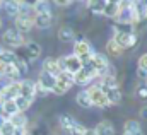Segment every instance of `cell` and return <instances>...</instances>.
Wrapping results in <instances>:
<instances>
[{"instance_id":"obj_1","label":"cell","mask_w":147,"mask_h":135,"mask_svg":"<svg viewBox=\"0 0 147 135\" xmlns=\"http://www.w3.org/2000/svg\"><path fill=\"white\" fill-rule=\"evenodd\" d=\"M72 86H74V74L62 70V72L57 75V82H55L51 92H55L57 96H62V94H65Z\"/></svg>"},{"instance_id":"obj_2","label":"cell","mask_w":147,"mask_h":135,"mask_svg":"<svg viewBox=\"0 0 147 135\" xmlns=\"http://www.w3.org/2000/svg\"><path fill=\"white\" fill-rule=\"evenodd\" d=\"M116 22L130 24V26L137 22L135 12H134V2H120V12L116 16Z\"/></svg>"},{"instance_id":"obj_3","label":"cell","mask_w":147,"mask_h":135,"mask_svg":"<svg viewBox=\"0 0 147 135\" xmlns=\"http://www.w3.org/2000/svg\"><path fill=\"white\" fill-rule=\"evenodd\" d=\"M87 63L92 67V70L96 72V75H99V77L106 75L108 70H110V62H108V58L103 53H92V57L89 58Z\"/></svg>"},{"instance_id":"obj_4","label":"cell","mask_w":147,"mask_h":135,"mask_svg":"<svg viewBox=\"0 0 147 135\" xmlns=\"http://www.w3.org/2000/svg\"><path fill=\"white\" fill-rule=\"evenodd\" d=\"M92 53H94V51H92L91 43L80 38V39L75 43V46H74V53L72 55H75L82 63H86V62H89V58L92 57Z\"/></svg>"},{"instance_id":"obj_5","label":"cell","mask_w":147,"mask_h":135,"mask_svg":"<svg viewBox=\"0 0 147 135\" xmlns=\"http://www.w3.org/2000/svg\"><path fill=\"white\" fill-rule=\"evenodd\" d=\"M94 77H98L96 75V72L92 70V67L86 62V63H82V68L74 75V84H79V86H86V84H89Z\"/></svg>"},{"instance_id":"obj_6","label":"cell","mask_w":147,"mask_h":135,"mask_svg":"<svg viewBox=\"0 0 147 135\" xmlns=\"http://www.w3.org/2000/svg\"><path fill=\"white\" fill-rule=\"evenodd\" d=\"M55 82H57V77L55 75H50L46 72H41L39 77H38V82H36V94L38 92H41V94L51 92Z\"/></svg>"},{"instance_id":"obj_7","label":"cell","mask_w":147,"mask_h":135,"mask_svg":"<svg viewBox=\"0 0 147 135\" xmlns=\"http://www.w3.org/2000/svg\"><path fill=\"white\" fill-rule=\"evenodd\" d=\"M87 94H89V99L92 103V106H99V108H106L110 106V103L106 99V94L105 91L99 87V86H92L87 89Z\"/></svg>"},{"instance_id":"obj_8","label":"cell","mask_w":147,"mask_h":135,"mask_svg":"<svg viewBox=\"0 0 147 135\" xmlns=\"http://www.w3.org/2000/svg\"><path fill=\"white\" fill-rule=\"evenodd\" d=\"M19 96L26 98L28 101H34L36 98V82L31 79H24L19 82Z\"/></svg>"},{"instance_id":"obj_9","label":"cell","mask_w":147,"mask_h":135,"mask_svg":"<svg viewBox=\"0 0 147 135\" xmlns=\"http://www.w3.org/2000/svg\"><path fill=\"white\" fill-rule=\"evenodd\" d=\"M113 39H115V43L121 48V51L127 50V48H134L135 43H137L135 33H116V36H115Z\"/></svg>"},{"instance_id":"obj_10","label":"cell","mask_w":147,"mask_h":135,"mask_svg":"<svg viewBox=\"0 0 147 135\" xmlns=\"http://www.w3.org/2000/svg\"><path fill=\"white\" fill-rule=\"evenodd\" d=\"M2 39H3V43L7 45V46H12V48H19L21 45H22V34L17 33L16 29H7L3 36H2Z\"/></svg>"},{"instance_id":"obj_11","label":"cell","mask_w":147,"mask_h":135,"mask_svg":"<svg viewBox=\"0 0 147 135\" xmlns=\"http://www.w3.org/2000/svg\"><path fill=\"white\" fill-rule=\"evenodd\" d=\"M19 96V82H10L0 91V101H14Z\"/></svg>"},{"instance_id":"obj_12","label":"cell","mask_w":147,"mask_h":135,"mask_svg":"<svg viewBox=\"0 0 147 135\" xmlns=\"http://www.w3.org/2000/svg\"><path fill=\"white\" fill-rule=\"evenodd\" d=\"M33 19H34V17H29V16H17V17H16V31L21 33V34L31 31V28L34 26Z\"/></svg>"},{"instance_id":"obj_13","label":"cell","mask_w":147,"mask_h":135,"mask_svg":"<svg viewBox=\"0 0 147 135\" xmlns=\"http://www.w3.org/2000/svg\"><path fill=\"white\" fill-rule=\"evenodd\" d=\"M43 72H46V74H50V75H58L62 70L58 67V60L57 58H53V57H46L45 60H43Z\"/></svg>"},{"instance_id":"obj_14","label":"cell","mask_w":147,"mask_h":135,"mask_svg":"<svg viewBox=\"0 0 147 135\" xmlns=\"http://www.w3.org/2000/svg\"><path fill=\"white\" fill-rule=\"evenodd\" d=\"M33 22H34V26L39 28V29H46V28H50V26L53 24V16H51V12L36 14L34 19H33Z\"/></svg>"},{"instance_id":"obj_15","label":"cell","mask_w":147,"mask_h":135,"mask_svg":"<svg viewBox=\"0 0 147 135\" xmlns=\"http://www.w3.org/2000/svg\"><path fill=\"white\" fill-rule=\"evenodd\" d=\"M118 12H120V2H116V0H108V2H105L103 16H106V17H110V19H116Z\"/></svg>"},{"instance_id":"obj_16","label":"cell","mask_w":147,"mask_h":135,"mask_svg":"<svg viewBox=\"0 0 147 135\" xmlns=\"http://www.w3.org/2000/svg\"><path fill=\"white\" fill-rule=\"evenodd\" d=\"M7 120L10 122V125H12V127H14L16 130L26 128V125H28V118H26V115H24V113H16V115L9 116Z\"/></svg>"},{"instance_id":"obj_17","label":"cell","mask_w":147,"mask_h":135,"mask_svg":"<svg viewBox=\"0 0 147 135\" xmlns=\"http://www.w3.org/2000/svg\"><path fill=\"white\" fill-rule=\"evenodd\" d=\"M94 132H96V135H115V127L110 120H103L96 125Z\"/></svg>"},{"instance_id":"obj_18","label":"cell","mask_w":147,"mask_h":135,"mask_svg":"<svg viewBox=\"0 0 147 135\" xmlns=\"http://www.w3.org/2000/svg\"><path fill=\"white\" fill-rule=\"evenodd\" d=\"M99 87H101L103 91H106V89H118V80H116V77H115L113 74H106V75L101 77Z\"/></svg>"},{"instance_id":"obj_19","label":"cell","mask_w":147,"mask_h":135,"mask_svg":"<svg viewBox=\"0 0 147 135\" xmlns=\"http://www.w3.org/2000/svg\"><path fill=\"white\" fill-rule=\"evenodd\" d=\"M24 50H26V55H28V58H29V60H36L38 57L41 55V46H39L38 43H34V41L26 43Z\"/></svg>"},{"instance_id":"obj_20","label":"cell","mask_w":147,"mask_h":135,"mask_svg":"<svg viewBox=\"0 0 147 135\" xmlns=\"http://www.w3.org/2000/svg\"><path fill=\"white\" fill-rule=\"evenodd\" d=\"M77 123H79V122H77L74 116H70V115H62V116H60V125H62V128H63L67 134L72 132V128Z\"/></svg>"},{"instance_id":"obj_21","label":"cell","mask_w":147,"mask_h":135,"mask_svg":"<svg viewBox=\"0 0 147 135\" xmlns=\"http://www.w3.org/2000/svg\"><path fill=\"white\" fill-rule=\"evenodd\" d=\"M134 12L137 21L147 19V2H134Z\"/></svg>"},{"instance_id":"obj_22","label":"cell","mask_w":147,"mask_h":135,"mask_svg":"<svg viewBox=\"0 0 147 135\" xmlns=\"http://www.w3.org/2000/svg\"><path fill=\"white\" fill-rule=\"evenodd\" d=\"M58 39L63 41V43H69V41H74L75 39V31L72 28L65 26V28H60L58 29Z\"/></svg>"},{"instance_id":"obj_23","label":"cell","mask_w":147,"mask_h":135,"mask_svg":"<svg viewBox=\"0 0 147 135\" xmlns=\"http://www.w3.org/2000/svg\"><path fill=\"white\" fill-rule=\"evenodd\" d=\"M0 106H2V115H3L5 118H9V116H12V115L19 113V111H17V108H16V103H14V101H3Z\"/></svg>"},{"instance_id":"obj_24","label":"cell","mask_w":147,"mask_h":135,"mask_svg":"<svg viewBox=\"0 0 147 135\" xmlns=\"http://www.w3.org/2000/svg\"><path fill=\"white\" fill-rule=\"evenodd\" d=\"M77 104L80 108H91L92 106V103L89 99V94H87V89H82L77 92Z\"/></svg>"},{"instance_id":"obj_25","label":"cell","mask_w":147,"mask_h":135,"mask_svg":"<svg viewBox=\"0 0 147 135\" xmlns=\"http://www.w3.org/2000/svg\"><path fill=\"white\" fill-rule=\"evenodd\" d=\"M16 58H17V55H16L12 50H3V51L0 53V62H2L3 65H14Z\"/></svg>"},{"instance_id":"obj_26","label":"cell","mask_w":147,"mask_h":135,"mask_svg":"<svg viewBox=\"0 0 147 135\" xmlns=\"http://www.w3.org/2000/svg\"><path fill=\"white\" fill-rule=\"evenodd\" d=\"M105 94H106V99H108L110 104H118V103L121 101V92H120V89H106Z\"/></svg>"},{"instance_id":"obj_27","label":"cell","mask_w":147,"mask_h":135,"mask_svg":"<svg viewBox=\"0 0 147 135\" xmlns=\"http://www.w3.org/2000/svg\"><path fill=\"white\" fill-rule=\"evenodd\" d=\"M123 130L125 134H135V132H140V123L137 120H127L125 125H123Z\"/></svg>"},{"instance_id":"obj_28","label":"cell","mask_w":147,"mask_h":135,"mask_svg":"<svg viewBox=\"0 0 147 135\" xmlns=\"http://www.w3.org/2000/svg\"><path fill=\"white\" fill-rule=\"evenodd\" d=\"M33 10H34V16L36 14H46V12H50V3L45 0H38L33 3Z\"/></svg>"},{"instance_id":"obj_29","label":"cell","mask_w":147,"mask_h":135,"mask_svg":"<svg viewBox=\"0 0 147 135\" xmlns=\"http://www.w3.org/2000/svg\"><path fill=\"white\" fill-rule=\"evenodd\" d=\"M105 2H106V0H92V2H87V9L92 10L94 14H103Z\"/></svg>"},{"instance_id":"obj_30","label":"cell","mask_w":147,"mask_h":135,"mask_svg":"<svg viewBox=\"0 0 147 135\" xmlns=\"http://www.w3.org/2000/svg\"><path fill=\"white\" fill-rule=\"evenodd\" d=\"M2 5L5 7V10H7L9 16H16V17H17V14H19V2H17V0L5 2V3H2Z\"/></svg>"},{"instance_id":"obj_31","label":"cell","mask_w":147,"mask_h":135,"mask_svg":"<svg viewBox=\"0 0 147 135\" xmlns=\"http://www.w3.org/2000/svg\"><path fill=\"white\" fill-rule=\"evenodd\" d=\"M3 77L10 79L12 82H17V79H19L21 75H19L17 68L14 67V65H5V70H3Z\"/></svg>"},{"instance_id":"obj_32","label":"cell","mask_w":147,"mask_h":135,"mask_svg":"<svg viewBox=\"0 0 147 135\" xmlns=\"http://www.w3.org/2000/svg\"><path fill=\"white\" fill-rule=\"evenodd\" d=\"M14 103H16V108H17L19 113H24V111L31 106V101H28V99L22 98V96H17V98L14 99Z\"/></svg>"},{"instance_id":"obj_33","label":"cell","mask_w":147,"mask_h":135,"mask_svg":"<svg viewBox=\"0 0 147 135\" xmlns=\"http://www.w3.org/2000/svg\"><path fill=\"white\" fill-rule=\"evenodd\" d=\"M14 67L17 68V72H19V75H24V74H28V70H29V67H28V63H26V60H22V58H16V62H14Z\"/></svg>"},{"instance_id":"obj_34","label":"cell","mask_w":147,"mask_h":135,"mask_svg":"<svg viewBox=\"0 0 147 135\" xmlns=\"http://www.w3.org/2000/svg\"><path fill=\"white\" fill-rule=\"evenodd\" d=\"M106 48H108V53H110L111 57H118V55H121V48L115 43V39H113V38L108 41V46H106Z\"/></svg>"},{"instance_id":"obj_35","label":"cell","mask_w":147,"mask_h":135,"mask_svg":"<svg viewBox=\"0 0 147 135\" xmlns=\"http://www.w3.org/2000/svg\"><path fill=\"white\" fill-rule=\"evenodd\" d=\"M0 135H16V128L10 125L9 120L2 125V128H0Z\"/></svg>"},{"instance_id":"obj_36","label":"cell","mask_w":147,"mask_h":135,"mask_svg":"<svg viewBox=\"0 0 147 135\" xmlns=\"http://www.w3.org/2000/svg\"><path fill=\"white\" fill-rule=\"evenodd\" d=\"M139 70H142V72L147 74V53H144V55L139 58Z\"/></svg>"},{"instance_id":"obj_37","label":"cell","mask_w":147,"mask_h":135,"mask_svg":"<svg viewBox=\"0 0 147 135\" xmlns=\"http://www.w3.org/2000/svg\"><path fill=\"white\" fill-rule=\"evenodd\" d=\"M87 128L84 127V125H80V123H77L75 127L72 128V132H70V135H84V132H86Z\"/></svg>"},{"instance_id":"obj_38","label":"cell","mask_w":147,"mask_h":135,"mask_svg":"<svg viewBox=\"0 0 147 135\" xmlns=\"http://www.w3.org/2000/svg\"><path fill=\"white\" fill-rule=\"evenodd\" d=\"M137 96H139L140 99H147V86H140V87L137 89Z\"/></svg>"},{"instance_id":"obj_39","label":"cell","mask_w":147,"mask_h":135,"mask_svg":"<svg viewBox=\"0 0 147 135\" xmlns=\"http://www.w3.org/2000/svg\"><path fill=\"white\" fill-rule=\"evenodd\" d=\"M140 116H142L144 120H147V106H144V108L140 109Z\"/></svg>"},{"instance_id":"obj_40","label":"cell","mask_w":147,"mask_h":135,"mask_svg":"<svg viewBox=\"0 0 147 135\" xmlns=\"http://www.w3.org/2000/svg\"><path fill=\"white\" fill-rule=\"evenodd\" d=\"M55 3H57V5H62V7H67V5H70L72 2H60V0H57Z\"/></svg>"},{"instance_id":"obj_41","label":"cell","mask_w":147,"mask_h":135,"mask_svg":"<svg viewBox=\"0 0 147 135\" xmlns=\"http://www.w3.org/2000/svg\"><path fill=\"white\" fill-rule=\"evenodd\" d=\"M5 122H7V118H5L3 115H0V128H2V125H3Z\"/></svg>"},{"instance_id":"obj_42","label":"cell","mask_w":147,"mask_h":135,"mask_svg":"<svg viewBox=\"0 0 147 135\" xmlns=\"http://www.w3.org/2000/svg\"><path fill=\"white\" fill-rule=\"evenodd\" d=\"M3 70H5V65L0 62V77H3Z\"/></svg>"},{"instance_id":"obj_43","label":"cell","mask_w":147,"mask_h":135,"mask_svg":"<svg viewBox=\"0 0 147 135\" xmlns=\"http://www.w3.org/2000/svg\"><path fill=\"white\" fill-rule=\"evenodd\" d=\"M84 135H96V132H94V130H86Z\"/></svg>"},{"instance_id":"obj_44","label":"cell","mask_w":147,"mask_h":135,"mask_svg":"<svg viewBox=\"0 0 147 135\" xmlns=\"http://www.w3.org/2000/svg\"><path fill=\"white\" fill-rule=\"evenodd\" d=\"M123 135H144V134H142V130H140V132H135V134H123Z\"/></svg>"},{"instance_id":"obj_45","label":"cell","mask_w":147,"mask_h":135,"mask_svg":"<svg viewBox=\"0 0 147 135\" xmlns=\"http://www.w3.org/2000/svg\"><path fill=\"white\" fill-rule=\"evenodd\" d=\"M2 51H3V48H2V46H0V53H2Z\"/></svg>"},{"instance_id":"obj_46","label":"cell","mask_w":147,"mask_h":135,"mask_svg":"<svg viewBox=\"0 0 147 135\" xmlns=\"http://www.w3.org/2000/svg\"><path fill=\"white\" fill-rule=\"evenodd\" d=\"M0 28H2V19H0Z\"/></svg>"},{"instance_id":"obj_47","label":"cell","mask_w":147,"mask_h":135,"mask_svg":"<svg viewBox=\"0 0 147 135\" xmlns=\"http://www.w3.org/2000/svg\"><path fill=\"white\" fill-rule=\"evenodd\" d=\"M0 7H2V2H0Z\"/></svg>"},{"instance_id":"obj_48","label":"cell","mask_w":147,"mask_h":135,"mask_svg":"<svg viewBox=\"0 0 147 135\" xmlns=\"http://www.w3.org/2000/svg\"><path fill=\"white\" fill-rule=\"evenodd\" d=\"M0 104H2V101H0Z\"/></svg>"}]
</instances>
